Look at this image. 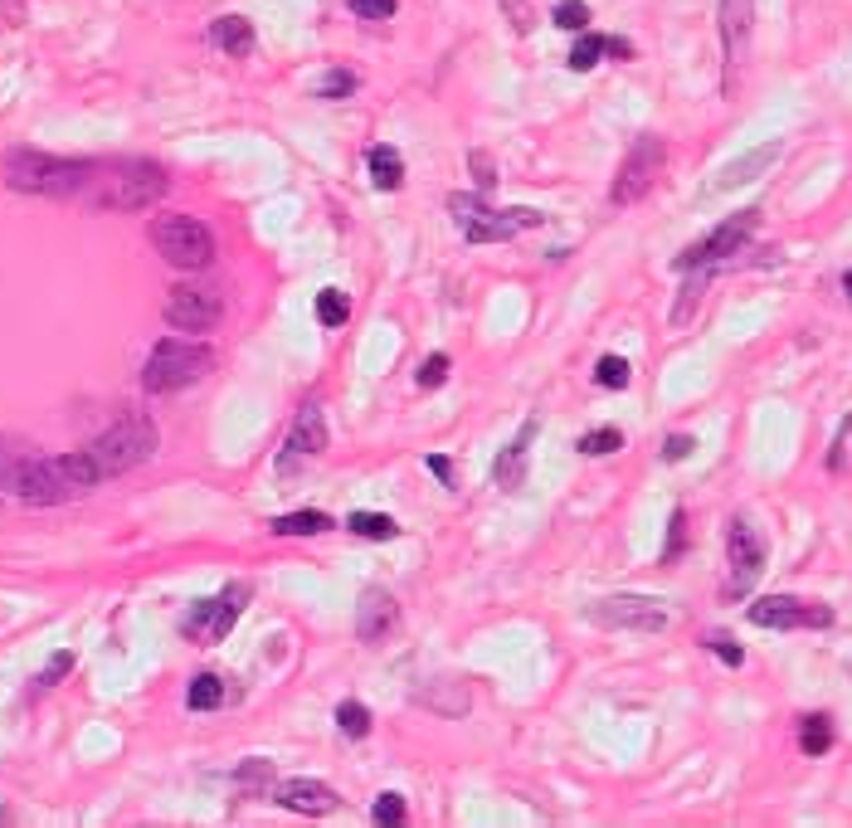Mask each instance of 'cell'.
Instances as JSON below:
<instances>
[{"label": "cell", "mask_w": 852, "mask_h": 828, "mask_svg": "<svg viewBox=\"0 0 852 828\" xmlns=\"http://www.w3.org/2000/svg\"><path fill=\"white\" fill-rule=\"evenodd\" d=\"M98 161L83 156H49V151H10L0 176L20 195H44V200H83Z\"/></svg>", "instance_id": "1"}, {"label": "cell", "mask_w": 852, "mask_h": 828, "mask_svg": "<svg viewBox=\"0 0 852 828\" xmlns=\"http://www.w3.org/2000/svg\"><path fill=\"white\" fill-rule=\"evenodd\" d=\"M166 190H171V176L156 161L127 156V161H98L78 205H88V210H151Z\"/></svg>", "instance_id": "2"}, {"label": "cell", "mask_w": 852, "mask_h": 828, "mask_svg": "<svg viewBox=\"0 0 852 828\" xmlns=\"http://www.w3.org/2000/svg\"><path fill=\"white\" fill-rule=\"evenodd\" d=\"M0 488L20 502H30V507H59V502L78 497L64 478V468H59V453L49 458V453L30 449L10 434H0Z\"/></svg>", "instance_id": "3"}, {"label": "cell", "mask_w": 852, "mask_h": 828, "mask_svg": "<svg viewBox=\"0 0 852 828\" xmlns=\"http://www.w3.org/2000/svg\"><path fill=\"white\" fill-rule=\"evenodd\" d=\"M210 371H215V351L205 341L166 337L151 346L147 366H142V385L151 395H171V390H186L195 380H205Z\"/></svg>", "instance_id": "4"}, {"label": "cell", "mask_w": 852, "mask_h": 828, "mask_svg": "<svg viewBox=\"0 0 852 828\" xmlns=\"http://www.w3.org/2000/svg\"><path fill=\"white\" fill-rule=\"evenodd\" d=\"M448 215L463 229V239H473V244H502L521 229L541 225V210H492L482 195H468V190L448 195Z\"/></svg>", "instance_id": "5"}, {"label": "cell", "mask_w": 852, "mask_h": 828, "mask_svg": "<svg viewBox=\"0 0 852 828\" xmlns=\"http://www.w3.org/2000/svg\"><path fill=\"white\" fill-rule=\"evenodd\" d=\"M93 463L103 468V478L112 473H132V468H142L151 453H156V424H151L147 414H122L112 429H103L93 444Z\"/></svg>", "instance_id": "6"}, {"label": "cell", "mask_w": 852, "mask_h": 828, "mask_svg": "<svg viewBox=\"0 0 852 828\" xmlns=\"http://www.w3.org/2000/svg\"><path fill=\"white\" fill-rule=\"evenodd\" d=\"M147 234L156 244V254L171 268L200 273V268L215 264V234H210V225H200L190 215H161V220H151Z\"/></svg>", "instance_id": "7"}, {"label": "cell", "mask_w": 852, "mask_h": 828, "mask_svg": "<svg viewBox=\"0 0 852 828\" xmlns=\"http://www.w3.org/2000/svg\"><path fill=\"white\" fill-rule=\"evenodd\" d=\"M663 166H667L663 137L643 132V137H638V142L629 147V156L619 161V176H614V186H609V200H614V205H638V200H643L648 190L658 186Z\"/></svg>", "instance_id": "8"}, {"label": "cell", "mask_w": 852, "mask_h": 828, "mask_svg": "<svg viewBox=\"0 0 852 828\" xmlns=\"http://www.w3.org/2000/svg\"><path fill=\"white\" fill-rule=\"evenodd\" d=\"M726 561H731V580H726V600H745L760 575H765V536L750 517H731L726 531Z\"/></svg>", "instance_id": "9"}, {"label": "cell", "mask_w": 852, "mask_h": 828, "mask_svg": "<svg viewBox=\"0 0 852 828\" xmlns=\"http://www.w3.org/2000/svg\"><path fill=\"white\" fill-rule=\"evenodd\" d=\"M755 229H760V210L726 215V220L711 229L706 239H697L687 254H677V268L687 273V268H716V264H726L731 254H741L745 244H750V234H755Z\"/></svg>", "instance_id": "10"}, {"label": "cell", "mask_w": 852, "mask_h": 828, "mask_svg": "<svg viewBox=\"0 0 852 828\" xmlns=\"http://www.w3.org/2000/svg\"><path fill=\"white\" fill-rule=\"evenodd\" d=\"M161 312H166V322L176 332H210L224 317V293L210 288V283H176L166 293V307Z\"/></svg>", "instance_id": "11"}, {"label": "cell", "mask_w": 852, "mask_h": 828, "mask_svg": "<svg viewBox=\"0 0 852 828\" xmlns=\"http://www.w3.org/2000/svg\"><path fill=\"white\" fill-rule=\"evenodd\" d=\"M590 619L599 629H638V634H663L672 624V609L653 595H614V600H599L590 609Z\"/></svg>", "instance_id": "12"}, {"label": "cell", "mask_w": 852, "mask_h": 828, "mask_svg": "<svg viewBox=\"0 0 852 828\" xmlns=\"http://www.w3.org/2000/svg\"><path fill=\"white\" fill-rule=\"evenodd\" d=\"M244 604H249V585H229L224 595L215 600H200L190 609L186 619H181V634L190 643H220L229 629H234V619L244 614Z\"/></svg>", "instance_id": "13"}, {"label": "cell", "mask_w": 852, "mask_h": 828, "mask_svg": "<svg viewBox=\"0 0 852 828\" xmlns=\"http://www.w3.org/2000/svg\"><path fill=\"white\" fill-rule=\"evenodd\" d=\"M745 619L755 629H828L833 609L814 600H794V595H765L745 609Z\"/></svg>", "instance_id": "14"}, {"label": "cell", "mask_w": 852, "mask_h": 828, "mask_svg": "<svg viewBox=\"0 0 852 828\" xmlns=\"http://www.w3.org/2000/svg\"><path fill=\"white\" fill-rule=\"evenodd\" d=\"M327 449V414L317 400H307L302 410H297L293 429H288V439H283V453H278V473H293L302 458H317V453Z\"/></svg>", "instance_id": "15"}, {"label": "cell", "mask_w": 852, "mask_h": 828, "mask_svg": "<svg viewBox=\"0 0 852 828\" xmlns=\"http://www.w3.org/2000/svg\"><path fill=\"white\" fill-rule=\"evenodd\" d=\"M716 30H721V49H726V88H731L745 59V44H750V30H755V0H721Z\"/></svg>", "instance_id": "16"}, {"label": "cell", "mask_w": 852, "mask_h": 828, "mask_svg": "<svg viewBox=\"0 0 852 828\" xmlns=\"http://www.w3.org/2000/svg\"><path fill=\"white\" fill-rule=\"evenodd\" d=\"M779 156H784V142H765V147L745 151V156H736V161H726L721 171H716V181H711V195H726V190H741L750 186V181H760L770 166H775Z\"/></svg>", "instance_id": "17"}, {"label": "cell", "mask_w": 852, "mask_h": 828, "mask_svg": "<svg viewBox=\"0 0 852 828\" xmlns=\"http://www.w3.org/2000/svg\"><path fill=\"white\" fill-rule=\"evenodd\" d=\"M273 799H278L283 809H293V814H312V819L341 809V794H336L332 785H322V780H278V785H273Z\"/></svg>", "instance_id": "18"}, {"label": "cell", "mask_w": 852, "mask_h": 828, "mask_svg": "<svg viewBox=\"0 0 852 828\" xmlns=\"http://www.w3.org/2000/svg\"><path fill=\"white\" fill-rule=\"evenodd\" d=\"M395 624H400V609H395V600L385 590H371L366 600L356 604V639L361 643H385L395 634Z\"/></svg>", "instance_id": "19"}, {"label": "cell", "mask_w": 852, "mask_h": 828, "mask_svg": "<svg viewBox=\"0 0 852 828\" xmlns=\"http://www.w3.org/2000/svg\"><path fill=\"white\" fill-rule=\"evenodd\" d=\"M210 44L224 49L229 59H244V54H254L259 35H254V25L244 15H220V20H210Z\"/></svg>", "instance_id": "20"}, {"label": "cell", "mask_w": 852, "mask_h": 828, "mask_svg": "<svg viewBox=\"0 0 852 828\" xmlns=\"http://www.w3.org/2000/svg\"><path fill=\"white\" fill-rule=\"evenodd\" d=\"M536 439V419H526L517 434V444H507L502 458H497V468H492V478L502 483V488H521V478H526V444Z\"/></svg>", "instance_id": "21"}, {"label": "cell", "mask_w": 852, "mask_h": 828, "mask_svg": "<svg viewBox=\"0 0 852 828\" xmlns=\"http://www.w3.org/2000/svg\"><path fill=\"white\" fill-rule=\"evenodd\" d=\"M366 166H371V181L380 190H400V186H405V161H400V151H395V147H371Z\"/></svg>", "instance_id": "22"}, {"label": "cell", "mask_w": 852, "mask_h": 828, "mask_svg": "<svg viewBox=\"0 0 852 828\" xmlns=\"http://www.w3.org/2000/svg\"><path fill=\"white\" fill-rule=\"evenodd\" d=\"M706 283H711V268H687L682 298H677V307H672V327H687V322H692V312H697V302H702Z\"/></svg>", "instance_id": "23"}, {"label": "cell", "mask_w": 852, "mask_h": 828, "mask_svg": "<svg viewBox=\"0 0 852 828\" xmlns=\"http://www.w3.org/2000/svg\"><path fill=\"white\" fill-rule=\"evenodd\" d=\"M799 751L814 755V760L833 751V721H828L823 712H814V716H804V721H799Z\"/></svg>", "instance_id": "24"}, {"label": "cell", "mask_w": 852, "mask_h": 828, "mask_svg": "<svg viewBox=\"0 0 852 828\" xmlns=\"http://www.w3.org/2000/svg\"><path fill=\"white\" fill-rule=\"evenodd\" d=\"M224 678H215V673H200V678H190L186 687V707L190 712H215V707H224Z\"/></svg>", "instance_id": "25"}, {"label": "cell", "mask_w": 852, "mask_h": 828, "mask_svg": "<svg viewBox=\"0 0 852 828\" xmlns=\"http://www.w3.org/2000/svg\"><path fill=\"white\" fill-rule=\"evenodd\" d=\"M332 527V517L327 512H288V517H278L273 522V536H317V531H327Z\"/></svg>", "instance_id": "26"}, {"label": "cell", "mask_w": 852, "mask_h": 828, "mask_svg": "<svg viewBox=\"0 0 852 828\" xmlns=\"http://www.w3.org/2000/svg\"><path fill=\"white\" fill-rule=\"evenodd\" d=\"M346 531H356V536H366V541H390L395 536V517H385V512H351L346 517Z\"/></svg>", "instance_id": "27"}, {"label": "cell", "mask_w": 852, "mask_h": 828, "mask_svg": "<svg viewBox=\"0 0 852 828\" xmlns=\"http://www.w3.org/2000/svg\"><path fill=\"white\" fill-rule=\"evenodd\" d=\"M336 726H341V736L366 741V736H371V707H366V702H341V707H336Z\"/></svg>", "instance_id": "28"}, {"label": "cell", "mask_w": 852, "mask_h": 828, "mask_svg": "<svg viewBox=\"0 0 852 828\" xmlns=\"http://www.w3.org/2000/svg\"><path fill=\"white\" fill-rule=\"evenodd\" d=\"M346 317H351V298H346L341 288H322V293H317V322H322V327H341Z\"/></svg>", "instance_id": "29"}, {"label": "cell", "mask_w": 852, "mask_h": 828, "mask_svg": "<svg viewBox=\"0 0 852 828\" xmlns=\"http://www.w3.org/2000/svg\"><path fill=\"white\" fill-rule=\"evenodd\" d=\"M594 380H599L604 390H629L633 366L624 361V356H599V366H594Z\"/></svg>", "instance_id": "30"}, {"label": "cell", "mask_w": 852, "mask_h": 828, "mask_svg": "<svg viewBox=\"0 0 852 828\" xmlns=\"http://www.w3.org/2000/svg\"><path fill=\"white\" fill-rule=\"evenodd\" d=\"M371 819L380 828H395V824H405L409 819V809H405V794H395V790H385V794H375V809H371Z\"/></svg>", "instance_id": "31"}, {"label": "cell", "mask_w": 852, "mask_h": 828, "mask_svg": "<svg viewBox=\"0 0 852 828\" xmlns=\"http://www.w3.org/2000/svg\"><path fill=\"white\" fill-rule=\"evenodd\" d=\"M599 59H604V35H585L580 44H575V49H570V69H575V74L594 69Z\"/></svg>", "instance_id": "32"}, {"label": "cell", "mask_w": 852, "mask_h": 828, "mask_svg": "<svg viewBox=\"0 0 852 828\" xmlns=\"http://www.w3.org/2000/svg\"><path fill=\"white\" fill-rule=\"evenodd\" d=\"M356 88H361V78L351 74V69H332V74L317 83V98H351Z\"/></svg>", "instance_id": "33"}, {"label": "cell", "mask_w": 852, "mask_h": 828, "mask_svg": "<svg viewBox=\"0 0 852 828\" xmlns=\"http://www.w3.org/2000/svg\"><path fill=\"white\" fill-rule=\"evenodd\" d=\"M624 444V434L614 429V424H604V429H590L585 439H580V453H594V458H604V453H614Z\"/></svg>", "instance_id": "34"}, {"label": "cell", "mask_w": 852, "mask_h": 828, "mask_svg": "<svg viewBox=\"0 0 852 828\" xmlns=\"http://www.w3.org/2000/svg\"><path fill=\"white\" fill-rule=\"evenodd\" d=\"M702 643L716 653V658H721V663H726V668H741V663H745V648L731 639V634H706Z\"/></svg>", "instance_id": "35"}, {"label": "cell", "mask_w": 852, "mask_h": 828, "mask_svg": "<svg viewBox=\"0 0 852 828\" xmlns=\"http://www.w3.org/2000/svg\"><path fill=\"white\" fill-rule=\"evenodd\" d=\"M556 25L560 30H585V25H590V5H585V0H560Z\"/></svg>", "instance_id": "36"}, {"label": "cell", "mask_w": 852, "mask_h": 828, "mask_svg": "<svg viewBox=\"0 0 852 828\" xmlns=\"http://www.w3.org/2000/svg\"><path fill=\"white\" fill-rule=\"evenodd\" d=\"M356 20H395V0H346Z\"/></svg>", "instance_id": "37"}, {"label": "cell", "mask_w": 852, "mask_h": 828, "mask_svg": "<svg viewBox=\"0 0 852 828\" xmlns=\"http://www.w3.org/2000/svg\"><path fill=\"white\" fill-rule=\"evenodd\" d=\"M69 668H74V653L64 648V653H54V658H49V668H44V673H39V678H35V687H39V692H44V687H54V682L64 678Z\"/></svg>", "instance_id": "38"}, {"label": "cell", "mask_w": 852, "mask_h": 828, "mask_svg": "<svg viewBox=\"0 0 852 828\" xmlns=\"http://www.w3.org/2000/svg\"><path fill=\"white\" fill-rule=\"evenodd\" d=\"M682 546H687V512L677 507V512H672V536H667L663 561H677V556H682Z\"/></svg>", "instance_id": "39"}, {"label": "cell", "mask_w": 852, "mask_h": 828, "mask_svg": "<svg viewBox=\"0 0 852 828\" xmlns=\"http://www.w3.org/2000/svg\"><path fill=\"white\" fill-rule=\"evenodd\" d=\"M692 449H697V439H692V434H667V439H663V458H667V463L692 458Z\"/></svg>", "instance_id": "40"}, {"label": "cell", "mask_w": 852, "mask_h": 828, "mask_svg": "<svg viewBox=\"0 0 852 828\" xmlns=\"http://www.w3.org/2000/svg\"><path fill=\"white\" fill-rule=\"evenodd\" d=\"M848 434H852V414L843 419V429H838V439H833V453H828V468H833V473L848 468Z\"/></svg>", "instance_id": "41"}, {"label": "cell", "mask_w": 852, "mask_h": 828, "mask_svg": "<svg viewBox=\"0 0 852 828\" xmlns=\"http://www.w3.org/2000/svg\"><path fill=\"white\" fill-rule=\"evenodd\" d=\"M497 5H502V15L517 25V35L531 30V0H497Z\"/></svg>", "instance_id": "42"}, {"label": "cell", "mask_w": 852, "mask_h": 828, "mask_svg": "<svg viewBox=\"0 0 852 828\" xmlns=\"http://www.w3.org/2000/svg\"><path fill=\"white\" fill-rule=\"evenodd\" d=\"M468 166L478 171V190L497 186V171H492V156H487V151H473V156H468Z\"/></svg>", "instance_id": "43"}, {"label": "cell", "mask_w": 852, "mask_h": 828, "mask_svg": "<svg viewBox=\"0 0 852 828\" xmlns=\"http://www.w3.org/2000/svg\"><path fill=\"white\" fill-rule=\"evenodd\" d=\"M444 380H448V356H429L419 366V385H444Z\"/></svg>", "instance_id": "44"}, {"label": "cell", "mask_w": 852, "mask_h": 828, "mask_svg": "<svg viewBox=\"0 0 852 828\" xmlns=\"http://www.w3.org/2000/svg\"><path fill=\"white\" fill-rule=\"evenodd\" d=\"M604 54H614V59H633V44L619 35H604Z\"/></svg>", "instance_id": "45"}, {"label": "cell", "mask_w": 852, "mask_h": 828, "mask_svg": "<svg viewBox=\"0 0 852 828\" xmlns=\"http://www.w3.org/2000/svg\"><path fill=\"white\" fill-rule=\"evenodd\" d=\"M424 463H429V473H439V478H444V483H453V463H448L444 453H429V458H424Z\"/></svg>", "instance_id": "46"}, {"label": "cell", "mask_w": 852, "mask_h": 828, "mask_svg": "<svg viewBox=\"0 0 852 828\" xmlns=\"http://www.w3.org/2000/svg\"><path fill=\"white\" fill-rule=\"evenodd\" d=\"M0 10H10V15H15V20H20V15H25V5H20V0H0Z\"/></svg>", "instance_id": "47"}, {"label": "cell", "mask_w": 852, "mask_h": 828, "mask_svg": "<svg viewBox=\"0 0 852 828\" xmlns=\"http://www.w3.org/2000/svg\"><path fill=\"white\" fill-rule=\"evenodd\" d=\"M843 293H848V298H852V268H848V273H843Z\"/></svg>", "instance_id": "48"}]
</instances>
